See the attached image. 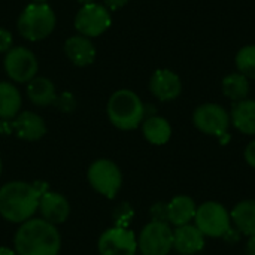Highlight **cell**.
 Wrapping results in <instances>:
<instances>
[{
	"label": "cell",
	"mask_w": 255,
	"mask_h": 255,
	"mask_svg": "<svg viewBox=\"0 0 255 255\" xmlns=\"http://www.w3.org/2000/svg\"><path fill=\"white\" fill-rule=\"evenodd\" d=\"M79 3L84 6V4H90V3H94V0H79Z\"/></svg>",
	"instance_id": "cell-33"
},
{
	"label": "cell",
	"mask_w": 255,
	"mask_h": 255,
	"mask_svg": "<svg viewBox=\"0 0 255 255\" xmlns=\"http://www.w3.org/2000/svg\"><path fill=\"white\" fill-rule=\"evenodd\" d=\"M108 117L120 130H134L145 117V105L130 90L115 91L108 102Z\"/></svg>",
	"instance_id": "cell-3"
},
{
	"label": "cell",
	"mask_w": 255,
	"mask_h": 255,
	"mask_svg": "<svg viewBox=\"0 0 255 255\" xmlns=\"http://www.w3.org/2000/svg\"><path fill=\"white\" fill-rule=\"evenodd\" d=\"M64 52L67 58L79 67L88 66L96 58V48L85 36H72L64 43Z\"/></svg>",
	"instance_id": "cell-16"
},
{
	"label": "cell",
	"mask_w": 255,
	"mask_h": 255,
	"mask_svg": "<svg viewBox=\"0 0 255 255\" xmlns=\"http://www.w3.org/2000/svg\"><path fill=\"white\" fill-rule=\"evenodd\" d=\"M194 226L205 238H224V235L232 229V217L221 203L205 202L197 206Z\"/></svg>",
	"instance_id": "cell-5"
},
{
	"label": "cell",
	"mask_w": 255,
	"mask_h": 255,
	"mask_svg": "<svg viewBox=\"0 0 255 255\" xmlns=\"http://www.w3.org/2000/svg\"><path fill=\"white\" fill-rule=\"evenodd\" d=\"M39 211L45 221L57 226V224H63L67 220L70 214V205L64 196L48 190L40 196Z\"/></svg>",
	"instance_id": "cell-13"
},
{
	"label": "cell",
	"mask_w": 255,
	"mask_h": 255,
	"mask_svg": "<svg viewBox=\"0 0 255 255\" xmlns=\"http://www.w3.org/2000/svg\"><path fill=\"white\" fill-rule=\"evenodd\" d=\"M12 128L19 139L28 140V142L39 140L46 133V126H45L43 118L28 111L21 112L13 118Z\"/></svg>",
	"instance_id": "cell-14"
},
{
	"label": "cell",
	"mask_w": 255,
	"mask_h": 255,
	"mask_svg": "<svg viewBox=\"0 0 255 255\" xmlns=\"http://www.w3.org/2000/svg\"><path fill=\"white\" fill-rule=\"evenodd\" d=\"M1 130H3V124L0 123V131H1Z\"/></svg>",
	"instance_id": "cell-36"
},
{
	"label": "cell",
	"mask_w": 255,
	"mask_h": 255,
	"mask_svg": "<svg viewBox=\"0 0 255 255\" xmlns=\"http://www.w3.org/2000/svg\"><path fill=\"white\" fill-rule=\"evenodd\" d=\"M12 34L9 30L0 27V52H7L12 48Z\"/></svg>",
	"instance_id": "cell-28"
},
{
	"label": "cell",
	"mask_w": 255,
	"mask_h": 255,
	"mask_svg": "<svg viewBox=\"0 0 255 255\" xmlns=\"http://www.w3.org/2000/svg\"><path fill=\"white\" fill-rule=\"evenodd\" d=\"M197 206L188 196H176L167 203V223L181 227L194 221Z\"/></svg>",
	"instance_id": "cell-17"
},
{
	"label": "cell",
	"mask_w": 255,
	"mask_h": 255,
	"mask_svg": "<svg viewBox=\"0 0 255 255\" xmlns=\"http://www.w3.org/2000/svg\"><path fill=\"white\" fill-rule=\"evenodd\" d=\"M99 253L100 255H136L137 239L128 229L112 227L102 233Z\"/></svg>",
	"instance_id": "cell-11"
},
{
	"label": "cell",
	"mask_w": 255,
	"mask_h": 255,
	"mask_svg": "<svg viewBox=\"0 0 255 255\" xmlns=\"http://www.w3.org/2000/svg\"><path fill=\"white\" fill-rule=\"evenodd\" d=\"M0 255H16V253L12 251V250H9V248L1 247V248H0Z\"/></svg>",
	"instance_id": "cell-32"
},
{
	"label": "cell",
	"mask_w": 255,
	"mask_h": 255,
	"mask_svg": "<svg viewBox=\"0 0 255 255\" xmlns=\"http://www.w3.org/2000/svg\"><path fill=\"white\" fill-rule=\"evenodd\" d=\"M137 250L142 255H169L173 250V232L169 223L151 221L137 239Z\"/></svg>",
	"instance_id": "cell-6"
},
{
	"label": "cell",
	"mask_w": 255,
	"mask_h": 255,
	"mask_svg": "<svg viewBox=\"0 0 255 255\" xmlns=\"http://www.w3.org/2000/svg\"><path fill=\"white\" fill-rule=\"evenodd\" d=\"M40 193L34 184L13 181L0 188V215L15 224H22L33 218L39 209Z\"/></svg>",
	"instance_id": "cell-2"
},
{
	"label": "cell",
	"mask_w": 255,
	"mask_h": 255,
	"mask_svg": "<svg viewBox=\"0 0 255 255\" xmlns=\"http://www.w3.org/2000/svg\"><path fill=\"white\" fill-rule=\"evenodd\" d=\"M149 90L158 100L170 102L181 94L182 84L176 73L167 69H160L152 75L149 81Z\"/></svg>",
	"instance_id": "cell-12"
},
{
	"label": "cell",
	"mask_w": 255,
	"mask_h": 255,
	"mask_svg": "<svg viewBox=\"0 0 255 255\" xmlns=\"http://www.w3.org/2000/svg\"><path fill=\"white\" fill-rule=\"evenodd\" d=\"M205 247L203 233L193 224L176 227L173 232V248L181 255H194Z\"/></svg>",
	"instance_id": "cell-15"
},
{
	"label": "cell",
	"mask_w": 255,
	"mask_h": 255,
	"mask_svg": "<svg viewBox=\"0 0 255 255\" xmlns=\"http://www.w3.org/2000/svg\"><path fill=\"white\" fill-rule=\"evenodd\" d=\"M142 131L145 139L152 145H164L172 136V127L167 120L152 115L143 121Z\"/></svg>",
	"instance_id": "cell-21"
},
{
	"label": "cell",
	"mask_w": 255,
	"mask_h": 255,
	"mask_svg": "<svg viewBox=\"0 0 255 255\" xmlns=\"http://www.w3.org/2000/svg\"><path fill=\"white\" fill-rule=\"evenodd\" d=\"M37 67L39 64L36 55L24 46H15L6 52L4 70L15 82H30L33 78H36Z\"/></svg>",
	"instance_id": "cell-10"
},
{
	"label": "cell",
	"mask_w": 255,
	"mask_h": 255,
	"mask_svg": "<svg viewBox=\"0 0 255 255\" xmlns=\"http://www.w3.org/2000/svg\"><path fill=\"white\" fill-rule=\"evenodd\" d=\"M152 221H163L167 223V203H157L151 208Z\"/></svg>",
	"instance_id": "cell-27"
},
{
	"label": "cell",
	"mask_w": 255,
	"mask_h": 255,
	"mask_svg": "<svg viewBox=\"0 0 255 255\" xmlns=\"http://www.w3.org/2000/svg\"><path fill=\"white\" fill-rule=\"evenodd\" d=\"M245 254L247 255H255V236H251L247 242L245 247Z\"/></svg>",
	"instance_id": "cell-31"
},
{
	"label": "cell",
	"mask_w": 255,
	"mask_h": 255,
	"mask_svg": "<svg viewBox=\"0 0 255 255\" xmlns=\"http://www.w3.org/2000/svg\"><path fill=\"white\" fill-rule=\"evenodd\" d=\"M27 96L31 100V103H34L36 106H40V108L54 105V102L57 99L54 84L48 78H42V76H36L28 82Z\"/></svg>",
	"instance_id": "cell-19"
},
{
	"label": "cell",
	"mask_w": 255,
	"mask_h": 255,
	"mask_svg": "<svg viewBox=\"0 0 255 255\" xmlns=\"http://www.w3.org/2000/svg\"><path fill=\"white\" fill-rule=\"evenodd\" d=\"M1 167H3V166H1V160H0V175H1Z\"/></svg>",
	"instance_id": "cell-35"
},
{
	"label": "cell",
	"mask_w": 255,
	"mask_h": 255,
	"mask_svg": "<svg viewBox=\"0 0 255 255\" xmlns=\"http://www.w3.org/2000/svg\"><path fill=\"white\" fill-rule=\"evenodd\" d=\"M128 0H103L105 3V7L109 9V10H118L121 7H124L127 4Z\"/></svg>",
	"instance_id": "cell-30"
},
{
	"label": "cell",
	"mask_w": 255,
	"mask_h": 255,
	"mask_svg": "<svg viewBox=\"0 0 255 255\" xmlns=\"http://www.w3.org/2000/svg\"><path fill=\"white\" fill-rule=\"evenodd\" d=\"M90 185L108 199H114L121 188L123 175L118 166L111 160H97L88 169Z\"/></svg>",
	"instance_id": "cell-7"
},
{
	"label": "cell",
	"mask_w": 255,
	"mask_h": 255,
	"mask_svg": "<svg viewBox=\"0 0 255 255\" xmlns=\"http://www.w3.org/2000/svg\"><path fill=\"white\" fill-rule=\"evenodd\" d=\"M236 66L244 76L255 79V45L244 46L238 52Z\"/></svg>",
	"instance_id": "cell-24"
},
{
	"label": "cell",
	"mask_w": 255,
	"mask_h": 255,
	"mask_svg": "<svg viewBox=\"0 0 255 255\" xmlns=\"http://www.w3.org/2000/svg\"><path fill=\"white\" fill-rule=\"evenodd\" d=\"M54 105L60 111H63V112H70V111H73L76 108V100H75V96L73 94H70V93L66 91V93H61L60 96H57Z\"/></svg>",
	"instance_id": "cell-26"
},
{
	"label": "cell",
	"mask_w": 255,
	"mask_h": 255,
	"mask_svg": "<svg viewBox=\"0 0 255 255\" xmlns=\"http://www.w3.org/2000/svg\"><path fill=\"white\" fill-rule=\"evenodd\" d=\"M236 230L247 236H255V200L239 202L230 214Z\"/></svg>",
	"instance_id": "cell-20"
},
{
	"label": "cell",
	"mask_w": 255,
	"mask_h": 255,
	"mask_svg": "<svg viewBox=\"0 0 255 255\" xmlns=\"http://www.w3.org/2000/svg\"><path fill=\"white\" fill-rule=\"evenodd\" d=\"M194 126L205 134L217 136L220 139L229 137L230 127V115L229 112L215 103H205L194 111L193 115Z\"/></svg>",
	"instance_id": "cell-8"
},
{
	"label": "cell",
	"mask_w": 255,
	"mask_h": 255,
	"mask_svg": "<svg viewBox=\"0 0 255 255\" xmlns=\"http://www.w3.org/2000/svg\"><path fill=\"white\" fill-rule=\"evenodd\" d=\"M21 94L10 82H0V120H12L19 114Z\"/></svg>",
	"instance_id": "cell-22"
},
{
	"label": "cell",
	"mask_w": 255,
	"mask_h": 255,
	"mask_svg": "<svg viewBox=\"0 0 255 255\" xmlns=\"http://www.w3.org/2000/svg\"><path fill=\"white\" fill-rule=\"evenodd\" d=\"M230 121L244 134H255V100H241L233 105Z\"/></svg>",
	"instance_id": "cell-18"
},
{
	"label": "cell",
	"mask_w": 255,
	"mask_h": 255,
	"mask_svg": "<svg viewBox=\"0 0 255 255\" xmlns=\"http://www.w3.org/2000/svg\"><path fill=\"white\" fill-rule=\"evenodd\" d=\"M111 25V12L105 4L90 3L84 4L75 16V28L81 36L97 37L103 34Z\"/></svg>",
	"instance_id": "cell-9"
},
{
	"label": "cell",
	"mask_w": 255,
	"mask_h": 255,
	"mask_svg": "<svg viewBox=\"0 0 255 255\" xmlns=\"http://www.w3.org/2000/svg\"><path fill=\"white\" fill-rule=\"evenodd\" d=\"M245 160L247 163L255 169V140H253L247 148H245Z\"/></svg>",
	"instance_id": "cell-29"
},
{
	"label": "cell",
	"mask_w": 255,
	"mask_h": 255,
	"mask_svg": "<svg viewBox=\"0 0 255 255\" xmlns=\"http://www.w3.org/2000/svg\"><path fill=\"white\" fill-rule=\"evenodd\" d=\"M133 215H134V212H133L131 205H128L127 202L120 203V205L115 208V211H114V224H115L114 227L127 229L128 224H130L131 220H133Z\"/></svg>",
	"instance_id": "cell-25"
},
{
	"label": "cell",
	"mask_w": 255,
	"mask_h": 255,
	"mask_svg": "<svg viewBox=\"0 0 255 255\" xmlns=\"http://www.w3.org/2000/svg\"><path fill=\"white\" fill-rule=\"evenodd\" d=\"M46 0H31V3H45Z\"/></svg>",
	"instance_id": "cell-34"
},
{
	"label": "cell",
	"mask_w": 255,
	"mask_h": 255,
	"mask_svg": "<svg viewBox=\"0 0 255 255\" xmlns=\"http://www.w3.org/2000/svg\"><path fill=\"white\" fill-rule=\"evenodd\" d=\"M19 34L30 40L37 42L48 37L55 28V13L46 3H30L18 18Z\"/></svg>",
	"instance_id": "cell-4"
},
{
	"label": "cell",
	"mask_w": 255,
	"mask_h": 255,
	"mask_svg": "<svg viewBox=\"0 0 255 255\" xmlns=\"http://www.w3.org/2000/svg\"><path fill=\"white\" fill-rule=\"evenodd\" d=\"M223 91L229 99H232L235 102L245 100L248 93H250L248 78L244 76L242 73H230V75H227L223 79Z\"/></svg>",
	"instance_id": "cell-23"
},
{
	"label": "cell",
	"mask_w": 255,
	"mask_h": 255,
	"mask_svg": "<svg viewBox=\"0 0 255 255\" xmlns=\"http://www.w3.org/2000/svg\"><path fill=\"white\" fill-rule=\"evenodd\" d=\"M13 244L16 255H58L61 236L54 224L43 218H31L21 224Z\"/></svg>",
	"instance_id": "cell-1"
}]
</instances>
